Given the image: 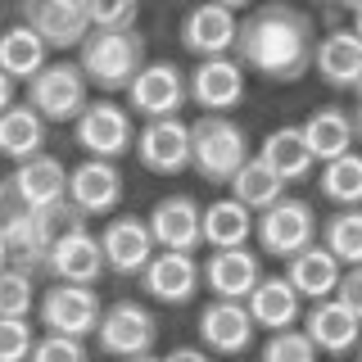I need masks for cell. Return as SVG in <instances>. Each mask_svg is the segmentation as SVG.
I'll use <instances>...</instances> for the list:
<instances>
[{"instance_id":"obj_6","label":"cell","mask_w":362,"mask_h":362,"mask_svg":"<svg viewBox=\"0 0 362 362\" xmlns=\"http://www.w3.org/2000/svg\"><path fill=\"white\" fill-rule=\"evenodd\" d=\"M45 276L54 281H82V286H95L105 276V254H100V235L86 226V218H73L54 231L50 254H45Z\"/></svg>"},{"instance_id":"obj_14","label":"cell","mask_w":362,"mask_h":362,"mask_svg":"<svg viewBox=\"0 0 362 362\" xmlns=\"http://www.w3.org/2000/svg\"><path fill=\"white\" fill-rule=\"evenodd\" d=\"M186 105V77L177 64L158 59L141 64L127 82V109H136L141 118H163V113H181Z\"/></svg>"},{"instance_id":"obj_10","label":"cell","mask_w":362,"mask_h":362,"mask_svg":"<svg viewBox=\"0 0 362 362\" xmlns=\"http://www.w3.org/2000/svg\"><path fill=\"white\" fill-rule=\"evenodd\" d=\"M132 150H136V158H141L145 173H158V177L186 173V168H190V122H181L177 113L145 118V127L136 132Z\"/></svg>"},{"instance_id":"obj_8","label":"cell","mask_w":362,"mask_h":362,"mask_svg":"<svg viewBox=\"0 0 362 362\" xmlns=\"http://www.w3.org/2000/svg\"><path fill=\"white\" fill-rule=\"evenodd\" d=\"M100 313H105V299L95 294V286H82V281H54L37 299V317L45 331L82 335V339H90Z\"/></svg>"},{"instance_id":"obj_1","label":"cell","mask_w":362,"mask_h":362,"mask_svg":"<svg viewBox=\"0 0 362 362\" xmlns=\"http://www.w3.org/2000/svg\"><path fill=\"white\" fill-rule=\"evenodd\" d=\"M313 45H317L313 18L294 9L290 0H267L249 18L235 23L231 50L263 82H299L313 68Z\"/></svg>"},{"instance_id":"obj_5","label":"cell","mask_w":362,"mask_h":362,"mask_svg":"<svg viewBox=\"0 0 362 362\" xmlns=\"http://www.w3.org/2000/svg\"><path fill=\"white\" fill-rule=\"evenodd\" d=\"M317 213L308 199H272L267 209L254 213V235H258V249L272 258H290L294 249H303L308 240H317Z\"/></svg>"},{"instance_id":"obj_44","label":"cell","mask_w":362,"mask_h":362,"mask_svg":"<svg viewBox=\"0 0 362 362\" xmlns=\"http://www.w3.org/2000/svg\"><path fill=\"white\" fill-rule=\"evenodd\" d=\"M218 5H231V9H240V5H254V0H218Z\"/></svg>"},{"instance_id":"obj_32","label":"cell","mask_w":362,"mask_h":362,"mask_svg":"<svg viewBox=\"0 0 362 362\" xmlns=\"http://www.w3.org/2000/svg\"><path fill=\"white\" fill-rule=\"evenodd\" d=\"M317 235L344 267L362 263V204H344L339 213H331L326 226H317Z\"/></svg>"},{"instance_id":"obj_30","label":"cell","mask_w":362,"mask_h":362,"mask_svg":"<svg viewBox=\"0 0 362 362\" xmlns=\"http://www.w3.org/2000/svg\"><path fill=\"white\" fill-rule=\"evenodd\" d=\"M226 186H231V195L240 199L245 209H254V213H258V209H267L272 199L286 195V181H281V177L263 163V154H249L245 163L231 173V181H226Z\"/></svg>"},{"instance_id":"obj_36","label":"cell","mask_w":362,"mask_h":362,"mask_svg":"<svg viewBox=\"0 0 362 362\" xmlns=\"http://www.w3.org/2000/svg\"><path fill=\"white\" fill-rule=\"evenodd\" d=\"M86 339L82 335H64V331H45L41 339H32V354L37 362H86Z\"/></svg>"},{"instance_id":"obj_2","label":"cell","mask_w":362,"mask_h":362,"mask_svg":"<svg viewBox=\"0 0 362 362\" xmlns=\"http://www.w3.org/2000/svg\"><path fill=\"white\" fill-rule=\"evenodd\" d=\"M145 64V37L136 28H90L77 41V68L86 73V82L105 95L127 90L132 73Z\"/></svg>"},{"instance_id":"obj_19","label":"cell","mask_w":362,"mask_h":362,"mask_svg":"<svg viewBox=\"0 0 362 362\" xmlns=\"http://www.w3.org/2000/svg\"><path fill=\"white\" fill-rule=\"evenodd\" d=\"M313 68L331 90H362V41L354 28H335L313 45Z\"/></svg>"},{"instance_id":"obj_11","label":"cell","mask_w":362,"mask_h":362,"mask_svg":"<svg viewBox=\"0 0 362 362\" xmlns=\"http://www.w3.org/2000/svg\"><path fill=\"white\" fill-rule=\"evenodd\" d=\"M68 204H73L82 218H109V213L122 204V173H118V158L86 154L82 163L68 173Z\"/></svg>"},{"instance_id":"obj_31","label":"cell","mask_w":362,"mask_h":362,"mask_svg":"<svg viewBox=\"0 0 362 362\" xmlns=\"http://www.w3.org/2000/svg\"><path fill=\"white\" fill-rule=\"evenodd\" d=\"M45 50H50V45H45L28 23H14V28L0 32V68H5L14 82H28V77L37 73L45 64Z\"/></svg>"},{"instance_id":"obj_20","label":"cell","mask_w":362,"mask_h":362,"mask_svg":"<svg viewBox=\"0 0 362 362\" xmlns=\"http://www.w3.org/2000/svg\"><path fill=\"white\" fill-rule=\"evenodd\" d=\"M263 276V263L249 245H226V249H213L209 263L199 267V281L209 286L218 299H245L254 290V281Z\"/></svg>"},{"instance_id":"obj_18","label":"cell","mask_w":362,"mask_h":362,"mask_svg":"<svg viewBox=\"0 0 362 362\" xmlns=\"http://www.w3.org/2000/svg\"><path fill=\"white\" fill-rule=\"evenodd\" d=\"M9 181H14V190L23 195L28 209H59V204H68V168L45 150L18 158Z\"/></svg>"},{"instance_id":"obj_28","label":"cell","mask_w":362,"mask_h":362,"mask_svg":"<svg viewBox=\"0 0 362 362\" xmlns=\"http://www.w3.org/2000/svg\"><path fill=\"white\" fill-rule=\"evenodd\" d=\"M45 150V118L32 105H5L0 109V158H18Z\"/></svg>"},{"instance_id":"obj_39","label":"cell","mask_w":362,"mask_h":362,"mask_svg":"<svg viewBox=\"0 0 362 362\" xmlns=\"http://www.w3.org/2000/svg\"><path fill=\"white\" fill-rule=\"evenodd\" d=\"M335 299L344 303L349 313L362 322V263H354L349 272H339V286H335Z\"/></svg>"},{"instance_id":"obj_4","label":"cell","mask_w":362,"mask_h":362,"mask_svg":"<svg viewBox=\"0 0 362 362\" xmlns=\"http://www.w3.org/2000/svg\"><path fill=\"white\" fill-rule=\"evenodd\" d=\"M95 349L109 358H150L154 344H158V322L145 303L136 299H118L100 313L95 322Z\"/></svg>"},{"instance_id":"obj_13","label":"cell","mask_w":362,"mask_h":362,"mask_svg":"<svg viewBox=\"0 0 362 362\" xmlns=\"http://www.w3.org/2000/svg\"><path fill=\"white\" fill-rule=\"evenodd\" d=\"M199 263L181 249H154V258L141 267V290L150 294L154 303H168V308H186L199 294Z\"/></svg>"},{"instance_id":"obj_33","label":"cell","mask_w":362,"mask_h":362,"mask_svg":"<svg viewBox=\"0 0 362 362\" xmlns=\"http://www.w3.org/2000/svg\"><path fill=\"white\" fill-rule=\"evenodd\" d=\"M322 195L331 199V204H362V154L354 150H344V154H335V158H326L322 163Z\"/></svg>"},{"instance_id":"obj_15","label":"cell","mask_w":362,"mask_h":362,"mask_svg":"<svg viewBox=\"0 0 362 362\" xmlns=\"http://www.w3.org/2000/svg\"><path fill=\"white\" fill-rule=\"evenodd\" d=\"M18 9H23V23L50 50H77V41L90 32L82 0H18Z\"/></svg>"},{"instance_id":"obj_9","label":"cell","mask_w":362,"mask_h":362,"mask_svg":"<svg viewBox=\"0 0 362 362\" xmlns=\"http://www.w3.org/2000/svg\"><path fill=\"white\" fill-rule=\"evenodd\" d=\"M73 136L86 154H100V158H122L136 141V122H132V109L113 105V100H95V105H82V113L73 118Z\"/></svg>"},{"instance_id":"obj_3","label":"cell","mask_w":362,"mask_h":362,"mask_svg":"<svg viewBox=\"0 0 362 362\" xmlns=\"http://www.w3.org/2000/svg\"><path fill=\"white\" fill-rule=\"evenodd\" d=\"M245 158H249V136L235 118H226V113H204V118L190 122V168H195L204 181L226 186Z\"/></svg>"},{"instance_id":"obj_23","label":"cell","mask_w":362,"mask_h":362,"mask_svg":"<svg viewBox=\"0 0 362 362\" xmlns=\"http://www.w3.org/2000/svg\"><path fill=\"white\" fill-rule=\"evenodd\" d=\"M235 9L231 5H218V0H204L195 5L186 18H181V45H186L190 54H226L235 41Z\"/></svg>"},{"instance_id":"obj_46","label":"cell","mask_w":362,"mask_h":362,"mask_svg":"<svg viewBox=\"0 0 362 362\" xmlns=\"http://www.w3.org/2000/svg\"><path fill=\"white\" fill-rule=\"evenodd\" d=\"M354 349H358V354H362V339H358V344H354Z\"/></svg>"},{"instance_id":"obj_34","label":"cell","mask_w":362,"mask_h":362,"mask_svg":"<svg viewBox=\"0 0 362 362\" xmlns=\"http://www.w3.org/2000/svg\"><path fill=\"white\" fill-rule=\"evenodd\" d=\"M37 308V276L23 267H0V317H32Z\"/></svg>"},{"instance_id":"obj_24","label":"cell","mask_w":362,"mask_h":362,"mask_svg":"<svg viewBox=\"0 0 362 362\" xmlns=\"http://www.w3.org/2000/svg\"><path fill=\"white\" fill-rule=\"evenodd\" d=\"M339 272H344V263L322 240H308L303 249H294L286 258V281L299 290V299H326V294H335Z\"/></svg>"},{"instance_id":"obj_16","label":"cell","mask_w":362,"mask_h":362,"mask_svg":"<svg viewBox=\"0 0 362 362\" xmlns=\"http://www.w3.org/2000/svg\"><path fill=\"white\" fill-rule=\"evenodd\" d=\"M154 249L158 245L145 218H109L100 226V254H105V272H113V276H141Z\"/></svg>"},{"instance_id":"obj_42","label":"cell","mask_w":362,"mask_h":362,"mask_svg":"<svg viewBox=\"0 0 362 362\" xmlns=\"http://www.w3.org/2000/svg\"><path fill=\"white\" fill-rule=\"evenodd\" d=\"M354 141H362V105H358V113H354Z\"/></svg>"},{"instance_id":"obj_26","label":"cell","mask_w":362,"mask_h":362,"mask_svg":"<svg viewBox=\"0 0 362 362\" xmlns=\"http://www.w3.org/2000/svg\"><path fill=\"white\" fill-rule=\"evenodd\" d=\"M199 235L209 249H226V245H245L254 235V209H245L235 195L213 199L209 209H199Z\"/></svg>"},{"instance_id":"obj_25","label":"cell","mask_w":362,"mask_h":362,"mask_svg":"<svg viewBox=\"0 0 362 362\" xmlns=\"http://www.w3.org/2000/svg\"><path fill=\"white\" fill-rule=\"evenodd\" d=\"M299 290L286 276H258L254 290L245 294V308L254 317V331H286L299 326Z\"/></svg>"},{"instance_id":"obj_40","label":"cell","mask_w":362,"mask_h":362,"mask_svg":"<svg viewBox=\"0 0 362 362\" xmlns=\"http://www.w3.org/2000/svg\"><path fill=\"white\" fill-rule=\"evenodd\" d=\"M204 358H209V349H173V354H168V362H204Z\"/></svg>"},{"instance_id":"obj_37","label":"cell","mask_w":362,"mask_h":362,"mask_svg":"<svg viewBox=\"0 0 362 362\" xmlns=\"http://www.w3.org/2000/svg\"><path fill=\"white\" fill-rule=\"evenodd\" d=\"M90 28H136L141 0H82Z\"/></svg>"},{"instance_id":"obj_27","label":"cell","mask_w":362,"mask_h":362,"mask_svg":"<svg viewBox=\"0 0 362 362\" xmlns=\"http://www.w3.org/2000/svg\"><path fill=\"white\" fill-rule=\"evenodd\" d=\"M263 163L276 173L281 181H303L317 168V158H313V150H308V141H303V127H276V132H267V141H263Z\"/></svg>"},{"instance_id":"obj_29","label":"cell","mask_w":362,"mask_h":362,"mask_svg":"<svg viewBox=\"0 0 362 362\" xmlns=\"http://www.w3.org/2000/svg\"><path fill=\"white\" fill-rule=\"evenodd\" d=\"M303 141H308V150L317 163H326V158L354 150V113L344 109H317L308 122H303Z\"/></svg>"},{"instance_id":"obj_17","label":"cell","mask_w":362,"mask_h":362,"mask_svg":"<svg viewBox=\"0 0 362 362\" xmlns=\"http://www.w3.org/2000/svg\"><path fill=\"white\" fill-rule=\"evenodd\" d=\"M199 344L209 349V354H245L249 344H254V317H249L245 299H218L213 294V303H204L199 313Z\"/></svg>"},{"instance_id":"obj_38","label":"cell","mask_w":362,"mask_h":362,"mask_svg":"<svg viewBox=\"0 0 362 362\" xmlns=\"http://www.w3.org/2000/svg\"><path fill=\"white\" fill-rule=\"evenodd\" d=\"M32 322L28 317H0V362H18L32 354Z\"/></svg>"},{"instance_id":"obj_45","label":"cell","mask_w":362,"mask_h":362,"mask_svg":"<svg viewBox=\"0 0 362 362\" xmlns=\"http://www.w3.org/2000/svg\"><path fill=\"white\" fill-rule=\"evenodd\" d=\"M344 5H349V9H358V5H362V0H344Z\"/></svg>"},{"instance_id":"obj_43","label":"cell","mask_w":362,"mask_h":362,"mask_svg":"<svg viewBox=\"0 0 362 362\" xmlns=\"http://www.w3.org/2000/svg\"><path fill=\"white\" fill-rule=\"evenodd\" d=\"M354 32H358V41H362V5L354 9Z\"/></svg>"},{"instance_id":"obj_21","label":"cell","mask_w":362,"mask_h":362,"mask_svg":"<svg viewBox=\"0 0 362 362\" xmlns=\"http://www.w3.org/2000/svg\"><path fill=\"white\" fill-rule=\"evenodd\" d=\"M145 226H150V235H154L158 249L195 254V249L204 245V235H199V204L190 199V195H163L150 209Z\"/></svg>"},{"instance_id":"obj_41","label":"cell","mask_w":362,"mask_h":362,"mask_svg":"<svg viewBox=\"0 0 362 362\" xmlns=\"http://www.w3.org/2000/svg\"><path fill=\"white\" fill-rule=\"evenodd\" d=\"M14 86H18V82L5 73V68H0V109H5V105H14Z\"/></svg>"},{"instance_id":"obj_22","label":"cell","mask_w":362,"mask_h":362,"mask_svg":"<svg viewBox=\"0 0 362 362\" xmlns=\"http://www.w3.org/2000/svg\"><path fill=\"white\" fill-rule=\"evenodd\" d=\"M303 331H308V339L317 344V354L339 358V354H354V344L362 339V322L335 299V294H326V299H313L308 317H303Z\"/></svg>"},{"instance_id":"obj_35","label":"cell","mask_w":362,"mask_h":362,"mask_svg":"<svg viewBox=\"0 0 362 362\" xmlns=\"http://www.w3.org/2000/svg\"><path fill=\"white\" fill-rule=\"evenodd\" d=\"M263 358L267 362H313L317 358V344L308 339L303 326H286V331H267Z\"/></svg>"},{"instance_id":"obj_12","label":"cell","mask_w":362,"mask_h":362,"mask_svg":"<svg viewBox=\"0 0 362 362\" xmlns=\"http://www.w3.org/2000/svg\"><path fill=\"white\" fill-rule=\"evenodd\" d=\"M186 100H195L204 113H226L245 100V64L226 54H204L186 77Z\"/></svg>"},{"instance_id":"obj_7","label":"cell","mask_w":362,"mask_h":362,"mask_svg":"<svg viewBox=\"0 0 362 362\" xmlns=\"http://www.w3.org/2000/svg\"><path fill=\"white\" fill-rule=\"evenodd\" d=\"M86 73L77 64H41L37 73L28 77V105L41 113L45 122H73L86 105Z\"/></svg>"}]
</instances>
